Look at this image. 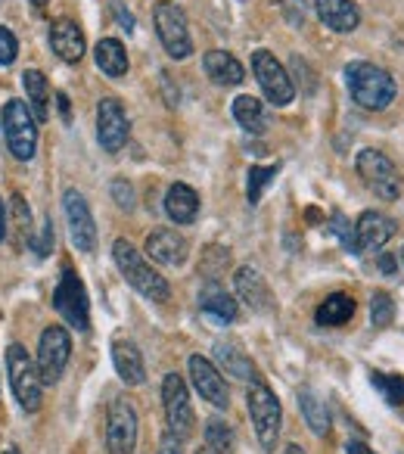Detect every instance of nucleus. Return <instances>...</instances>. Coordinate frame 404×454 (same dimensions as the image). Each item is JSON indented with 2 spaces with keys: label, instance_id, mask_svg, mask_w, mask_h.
<instances>
[{
  "label": "nucleus",
  "instance_id": "f257e3e1",
  "mask_svg": "<svg viewBox=\"0 0 404 454\" xmlns=\"http://www.w3.org/2000/svg\"><path fill=\"white\" fill-rule=\"evenodd\" d=\"M346 84L352 100L364 109H373V113H383L398 94L395 78L379 66L364 63V59H354L346 66Z\"/></svg>",
  "mask_w": 404,
  "mask_h": 454
},
{
  "label": "nucleus",
  "instance_id": "f03ea898",
  "mask_svg": "<svg viewBox=\"0 0 404 454\" xmlns=\"http://www.w3.org/2000/svg\"><path fill=\"white\" fill-rule=\"evenodd\" d=\"M113 259H115V265H119L121 278H125L128 284L140 293V296H146L150 302H165V299L171 296L168 280H165L162 274H159L156 268H152L150 262L137 253L134 243L115 240L113 243Z\"/></svg>",
  "mask_w": 404,
  "mask_h": 454
},
{
  "label": "nucleus",
  "instance_id": "7ed1b4c3",
  "mask_svg": "<svg viewBox=\"0 0 404 454\" xmlns=\"http://www.w3.org/2000/svg\"><path fill=\"white\" fill-rule=\"evenodd\" d=\"M246 411H249V420H252L261 448L274 451L280 439V427H284V408H280V398L274 395V389L265 380H259V377L249 380Z\"/></svg>",
  "mask_w": 404,
  "mask_h": 454
},
{
  "label": "nucleus",
  "instance_id": "20e7f679",
  "mask_svg": "<svg viewBox=\"0 0 404 454\" xmlns=\"http://www.w3.org/2000/svg\"><path fill=\"white\" fill-rule=\"evenodd\" d=\"M7 373H10V386H13V395L19 402V408L26 414H35L44 404V380L38 373V364L32 361V355L22 346H10L7 348Z\"/></svg>",
  "mask_w": 404,
  "mask_h": 454
},
{
  "label": "nucleus",
  "instance_id": "39448f33",
  "mask_svg": "<svg viewBox=\"0 0 404 454\" xmlns=\"http://www.w3.org/2000/svg\"><path fill=\"white\" fill-rule=\"evenodd\" d=\"M4 137L19 162H32L38 153V121L26 100H10L4 106Z\"/></svg>",
  "mask_w": 404,
  "mask_h": 454
},
{
  "label": "nucleus",
  "instance_id": "423d86ee",
  "mask_svg": "<svg viewBox=\"0 0 404 454\" xmlns=\"http://www.w3.org/2000/svg\"><path fill=\"white\" fill-rule=\"evenodd\" d=\"M152 22H156V35L171 59H187L190 53H193V38H190L187 16H183V10L177 7V4L159 0L156 10H152Z\"/></svg>",
  "mask_w": 404,
  "mask_h": 454
},
{
  "label": "nucleus",
  "instance_id": "0eeeda50",
  "mask_svg": "<svg viewBox=\"0 0 404 454\" xmlns=\"http://www.w3.org/2000/svg\"><path fill=\"white\" fill-rule=\"evenodd\" d=\"M69 358H72L69 330L59 327V324L44 327V333H41V340H38V355H35V364H38V373H41V380H44V386L59 383Z\"/></svg>",
  "mask_w": 404,
  "mask_h": 454
},
{
  "label": "nucleus",
  "instance_id": "6e6552de",
  "mask_svg": "<svg viewBox=\"0 0 404 454\" xmlns=\"http://www.w3.org/2000/svg\"><path fill=\"white\" fill-rule=\"evenodd\" d=\"M162 404H165V420H168V433L181 442L190 439L196 427V414H193V404H190V392L183 377L168 373L162 380Z\"/></svg>",
  "mask_w": 404,
  "mask_h": 454
},
{
  "label": "nucleus",
  "instance_id": "1a4fd4ad",
  "mask_svg": "<svg viewBox=\"0 0 404 454\" xmlns=\"http://www.w3.org/2000/svg\"><path fill=\"white\" fill-rule=\"evenodd\" d=\"M354 168H358L361 181H364L367 187L379 196V200H385V202L398 200V193H401V181H398V168L392 165V159L385 156V153L361 150Z\"/></svg>",
  "mask_w": 404,
  "mask_h": 454
},
{
  "label": "nucleus",
  "instance_id": "9d476101",
  "mask_svg": "<svg viewBox=\"0 0 404 454\" xmlns=\"http://www.w3.org/2000/svg\"><path fill=\"white\" fill-rule=\"evenodd\" d=\"M53 309L78 330V333H88L90 330V302L88 290H84L82 278L75 271H66L59 278L57 290H53Z\"/></svg>",
  "mask_w": 404,
  "mask_h": 454
},
{
  "label": "nucleus",
  "instance_id": "9b49d317",
  "mask_svg": "<svg viewBox=\"0 0 404 454\" xmlns=\"http://www.w3.org/2000/svg\"><path fill=\"white\" fill-rule=\"evenodd\" d=\"M106 448L109 454H134V448H137V411H134L131 398L125 395L109 402Z\"/></svg>",
  "mask_w": 404,
  "mask_h": 454
},
{
  "label": "nucleus",
  "instance_id": "f8f14e48",
  "mask_svg": "<svg viewBox=\"0 0 404 454\" xmlns=\"http://www.w3.org/2000/svg\"><path fill=\"white\" fill-rule=\"evenodd\" d=\"M252 72H255V78H259L265 97L274 103V106H286V103H292V97H296V84H292L290 72L277 63V57H274L271 51H255L252 53Z\"/></svg>",
  "mask_w": 404,
  "mask_h": 454
},
{
  "label": "nucleus",
  "instance_id": "ddd939ff",
  "mask_svg": "<svg viewBox=\"0 0 404 454\" xmlns=\"http://www.w3.org/2000/svg\"><path fill=\"white\" fill-rule=\"evenodd\" d=\"M128 134H131V121L121 106V100L115 97H103L97 103V140L106 153H119L128 144Z\"/></svg>",
  "mask_w": 404,
  "mask_h": 454
},
{
  "label": "nucleus",
  "instance_id": "4468645a",
  "mask_svg": "<svg viewBox=\"0 0 404 454\" xmlns=\"http://www.w3.org/2000/svg\"><path fill=\"white\" fill-rule=\"evenodd\" d=\"M63 212H66V224H69L72 247H75L78 253H94L97 221H94V215H90V206L84 202V196L78 193V190H66Z\"/></svg>",
  "mask_w": 404,
  "mask_h": 454
},
{
  "label": "nucleus",
  "instance_id": "2eb2a0df",
  "mask_svg": "<svg viewBox=\"0 0 404 454\" xmlns=\"http://www.w3.org/2000/svg\"><path fill=\"white\" fill-rule=\"evenodd\" d=\"M190 367V380H193V389L199 392L202 402H209L212 408H228L230 404V392L224 386V377L209 358H202V355H193L187 361Z\"/></svg>",
  "mask_w": 404,
  "mask_h": 454
},
{
  "label": "nucleus",
  "instance_id": "dca6fc26",
  "mask_svg": "<svg viewBox=\"0 0 404 454\" xmlns=\"http://www.w3.org/2000/svg\"><path fill=\"white\" fill-rule=\"evenodd\" d=\"M234 286H237L240 302H246L252 311H259V315H271L274 311V293H271V286H268V280L261 278L259 268H252V265L237 268Z\"/></svg>",
  "mask_w": 404,
  "mask_h": 454
},
{
  "label": "nucleus",
  "instance_id": "f3484780",
  "mask_svg": "<svg viewBox=\"0 0 404 454\" xmlns=\"http://www.w3.org/2000/svg\"><path fill=\"white\" fill-rule=\"evenodd\" d=\"M146 253H150V259L156 262V265H168V268H177L187 262V240H183V234H177L175 227H159V231H152L150 237H146Z\"/></svg>",
  "mask_w": 404,
  "mask_h": 454
},
{
  "label": "nucleus",
  "instance_id": "a211bd4d",
  "mask_svg": "<svg viewBox=\"0 0 404 454\" xmlns=\"http://www.w3.org/2000/svg\"><path fill=\"white\" fill-rule=\"evenodd\" d=\"M354 237H358L361 253L383 249L395 237V221L383 212H361V218L354 221Z\"/></svg>",
  "mask_w": 404,
  "mask_h": 454
},
{
  "label": "nucleus",
  "instance_id": "6ab92c4d",
  "mask_svg": "<svg viewBox=\"0 0 404 454\" xmlns=\"http://www.w3.org/2000/svg\"><path fill=\"white\" fill-rule=\"evenodd\" d=\"M50 47L63 63H78L84 57V32L72 20H53L50 22Z\"/></svg>",
  "mask_w": 404,
  "mask_h": 454
},
{
  "label": "nucleus",
  "instance_id": "aec40b11",
  "mask_svg": "<svg viewBox=\"0 0 404 454\" xmlns=\"http://www.w3.org/2000/svg\"><path fill=\"white\" fill-rule=\"evenodd\" d=\"M113 364L125 386H140L146 380V361H144V352L137 348V342L115 340L113 342Z\"/></svg>",
  "mask_w": 404,
  "mask_h": 454
},
{
  "label": "nucleus",
  "instance_id": "412c9836",
  "mask_svg": "<svg viewBox=\"0 0 404 454\" xmlns=\"http://www.w3.org/2000/svg\"><path fill=\"white\" fill-rule=\"evenodd\" d=\"M315 10H317V16H321L323 26L333 28V32H339V35L354 32L361 22V10L354 0H315Z\"/></svg>",
  "mask_w": 404,
  "mask_h": 454
},
{
  "label": "nucleus",
  "instance_id": "4be33fe9",
  "mask_svg": "<svg viewBox=\"0 0 404 454\" xmlns=\"http://www.w3.org/2000/svg\"><path fill=\"white\" fill-rule=\"evenodd\" d=\"M165 215H168L175 224H190L199 215V196L190 184H171L168 193H165Z\"/></svg>",
  "mask_w": 404,
  "mask_h": 454
},
{
  "label": "nucleus",
  "instance_id": "5701e85b",
  "mask_svg": "<svg viewBox=\"0 0 404 454\" xmlns=\"http://www.w3.org/2000/svg\"><path fill=\"white\" fill-rule=\"evenodd\" d=\"M215 361H218V371H224L228 377L255 380V367H252V361H249V355L243 352L240 342H234V340L215 342Z\"/></svg>",
  "mask_w": 404,
  "mask_h": 454
},
{
  "label": "nucleus",
  "instance_id": "b1692460",
  "mask_svg": "<svg viewBox=\"0 0 404 454\" xmlns=\"http://www.w3.org/2000/svg\"><path fill=\"white\" fill-rule=\"evenodd\" d=\"M202 66H206V75H209L212 82L228 84V88H230V84H240L243 78H246L243 63L228 51H209L206 57H202Z\"/></svg>",
  "mask_w": 404,
  "mask_h": 454
},
{
  "label": "nucleus",
  "instance_id": "393cba45",
  "mask_svg": "<svg viewBox=\"0 0 404 454\" xmlns=\"http://www.w3.org/2000/svg\"><path fill=\"white\" fill-rule=\"evenodd\" d=\"M199 309L206 311V315L218 317V321L230 324L237 321V302L234 296H230L224 286H218L215 280H209V284L199 290Z\"/></svg>",
  "mask_w": 404,
  "mask_h": 454
},
{
  "label": "nucleus",
  "instance_id": "a878e982",
  "mask_svg": "<svg viewBox=\"0 0 404 454\" xmlns=\"http://www.w3.org/2000/svg\"><path fill=\"white\" fill-rule=\"evenodd\" d=\"M94 59H97V69L109 78H125L128 75V53L125 44L115 38H103L100 44L94 47Z\"/></svg>",
  "mask_w": 404,
  "mask_h": 454
},
{
  "label": "nucleus",
  "instance_id": "bb28decb",
  "mask_svg": "<svg viewBox=\"0 0 404 454\" xmlns=\"http://www.w3.org/2000/svg\"><path fill=\"white\" fill-rule=\"evenodd\" d=\"M22 88H26L28 109H32L35 121H47V119H50V109H47V103H50V88H47L44 72L28 69L26 75H22Z\"/></svg>",
  "mask_w": 404,
  "mask_h": 454
},
{
  "label": "nucleus",
  "instance_id": "cd10ccee",
  "mask_svg": "<svg viewBox=\"0 0 404 454\" xmlns=\"http://www.w3.org/2000/svg\"><path fill=\"white\" fill-rule=\"evenodd\" d=\"M354 317V299L346 296V293H333L327 296L315 311V321L321 327H339V324H348Z\"/></svg>",
  "mask_w": 404,
  "mask_h": 454
},
{
  "label": "nucleus",
  "instance_id": "c85d7f7f",
  "mask_svg": "<svg viewBox=\"0 0 404 454\" xmlns=\"http://www.w3.org/2000/svg\"><path fill=\"white\" fill-rule=\"evenodd\" d=\"M234 119L240 121V128H246L249 134H261L268 128V115H265V103L259 97H237L234 100Z\"/></svg>",
  "mask_w": 404,
  "mask_h": 454
},
{
  "label": "nucleus",
  "instance_id": "c756f323",
  "mask_svg": "<svg viewBox=\"0 0 404 454\" xmlns=\"http://www.w3.org/2000/svg\"><path fill=\"white\" fill-rule=\"evenodd\" d=\"M299 408H302V417L308 423V429L315 435H327L330 433V411L327 404L321 402V395L311 389H299Z\"/></svg>",
  "mask_w": 404,
  "mask_h": 454
},
{
  "label": "nucleus",
  "instance_id": "7c9ffc66",
  "mask_svg": "<svg viewBox=\"0 0 404 454\" xmlns=\"http://www.w3.org/2000/svg\"><path fill=\"white\" fill-rule=\"evenodd\" d=\"M206 448H209L212 454H234V448H237L234 429L224 420H218V417L209 420L206 423Z\"/></svg>",
  "mask_w": 404,
  "mask_h": 454
},
{
  "label": "nucleus",
  "instance_id": "2f4dec72",
  "mask_svg": "<svg viewBox=\"0 0 404 454\" xmlns=\"http://www.w3.org/2000/svg\"><path fill=\"white\" fill-rule=\"evenodd\" d=\"M277 177V165H252L246 177V196H249V206H259L261 193H265L268 184H274Z\"/></svg>",
  "mask_w": 404,
  "mask_h": 454
},
{
  "label": "nucleus",
  "instance_id": "473e14b6",
  "mask_svg": "<svg viewBox=\"0 0 404 454\" xmlns=\"http://www.w3.org/2000/svg\"><path fill=\"white\" fill-rule=\"evenodd\" d=\"M370 383L377 386L379 392H383V398L392 404V408L404 404V380H401V377H389V373L373 371V373H370Z\"/></svg>",
  "mask_w": 404,
  "mask_h": 454
},
{
  "label": "nucleus",
  "instance_id": "72a5a7b5",
  "mask_svg": "<svg viewBox=\"0 0 404 454\" xmlns=\"http://www.w3.org/2000/svg\"><path fill=\"white\" fill-rule=\"evenodd\" d=\"M395 321V302L389 293H373L370 296V324L373 327H389Z\"/></svg>",
  "mask_w": 404,
  "mask_h": 454
},
{
  "label": "nucleus",
  "instance_id": "f704fd0d",
  "mask_svg": "<svg viewBox=\"0 0 404 454\" xmlns=\"http://www.w3.org/2000/svg\"><path fill=\"white\" fill-rule=\"evenodd\" d=\"M330 231H333L336 237H339V243L348 249L352 255H361L358 249V237H354V224H348V218L342 212H333L330 215Z\"/></svg>",
  "mask_w": 404,
  "mask_h": 454
},
{
  "label": "nucleus",
  "instance_id": "c9c22d12",
  "mask_svg": "<svg viewBox=\"0 0 404 454\" xmlns=\"http://www.w3.org/2000/svg\"><path fill=\"white\" fill-rule=\"evenodd\" d=\"M19 57V41L7 26H0V66H13Z\"/></svg>",
  "mask_w": 404,
  "mask_h": 454
},
{
  "label": "nucleus",
  "instance_id": "e433bc0d",
  "mask_svg": "<svg viewBox=\"0 0 404 454\" xmlns=\"http://www.w3.org/2000/svg\"><path fill=\"white\" fill-rule=\"evenodd\" d=\"M113 200L119 208H125V212H131L134 208V187L131 181H125V177H115L113 181Z\"/></svg>",
  "mask_w": 404,
  "mask_h": 454
},
{
  "label": "nucleus",
  "instance_id": "4c0bfd02",
  "mask_svg": "<svg viewBox=\"0 0 404 454\" xmlns=\"http://www.w3.org/2000/svg\"><path fill=\"white\" fill-rule=\"evenodd\" d=\"M28 243H32V249L41 255V259H44V255L50 253V249H53V224H50V218H47L44 224H41V237H32Z\"/></svg>",
  "mask_w": 404,
  "mask_h": 454
},
{
  "label": "nucleus",
  "instance_id": "58836bf2",
  "mask_svg": "<svg viewBox=\"0 0 404 454\" xmlns=\"http://www.w3.org/2000/svg\"><path fill=\"white\" fill-rule=\"evenodd\" d=\"M159 454H183L181 451V439H175V435H165L162 439V448H159Z\"/></svg>",
  "mask_w": 404,
  "mask_h": 454
},
{
  "label": "nucleus",
  "instance_id": "ea45409f",
  "mask_svg": "<svg viewBox=\"0 0 404 454\" xmlns=\"http://www.w3.org/2000/svg\"><path fill=\"white\" fill-rule=\"evenodd\" d=\"M346 454H377L370 445H364V442H346Z\"/></svg>",
  "mask_w": 404,
  "mask_h": 454
},
{
  "label": "nucleus",
  "instance_id": "a19ab883",
  "mask_svg": "<svg viewBox=\"0 0 404 454\" xmlns=\"http://www.w3.org/2000/svg\"><path fill=\"white\" fill-rule=\"evenodd\" d=\"M57 103H59V115H63V121H69L72 119V109H69V97H66L63 90L57 94Z\"/></svg>",
  "mask_w": 404,
  "mask_h": 454
},
{
  "label": "nucleus",
  "instance_id": "79ce46f5",
  "mask_svg": "<svg viewBox=\"0 0 404 454\" xmlns=\"http://www.w3.org/2000/svg\"><path fill=\"white\" fill-rule=\"evenodd\" d=\"M7 237V208H4V200H0V243Z\"/></svg>",
  "mask_w": 404,
  "mask_h": 454
},
{
  "label": "nucleus",
  "instance_id": "37998d69",
  "mask_svg": "<svg viewBox=\"0 0 404 454\" xmlns=\"http://www.w3.org/2000/svg\"><path fill=\"white\" fill-rule=\"evenodd\" d=\"M115 16H119V22H121V26H128V32H131V28H134L131 13H125V10H119V7H115Z\"/></svg>",
  "mask_w": 404,
  "mask_h": 454
},
{
  "label": "nucleus",
  "instance_id": "c03bdc74",
  "mask_svg": "<svg viewBox=\"0 0 404 454\" xmlns=\"http://www.w3.org/2000/svg\"><path fill=\"white\" fill-rule=\"evenodd\" d=\"M379 268H383L385 274H392L395 271V259H392V255H383V259H379Z\"/></svg>",
  "mask_w": 404,
  "mask_h": 454
},
{
  "label": "nucleus",
  "instance_id": "a18cd8bd",
  "mask_svg": "<svg viewBox=\"0 0 404 454\" xmlns=\"http://www.w3.org/2000/svg\"><path fill=\"white\" fill-rule=\"evenodd\" d=\"M284 454H308V451H305V448L299 445V442H292V445H286V451H284Z\"/></svg>",
  "mask_w": 404,
  "mask_h": 454
},
{
  "label": "nucleus",
  "instance_id": "49530a36",
  "mask_svg": "<svg viewBox=\"0 0 404 454\" xmlns=\"http://www.w3.org/2000/svg\"><path fill=\"white\" fill-rule=\"evenodd\" d=\"M35 10H38V13H44V0H35Z\"/></svg>",
  "mask_w": 404,
  "mask_h": 454
},
{
  "label": "nucleus",
  "instance_id": "de8ad7c7",
  "mask_svg": "<svg viewBox=\"0 0 404 454\" xmlns=\"http://www.w3.org/2000/svg\"><path fill=\"white\" fill-rule=\"evenodd\" d=\"M4 454H19V451H16V448H7V451H4Z\"/></svg>",
  "mask_w": 404,
  "mask_h": 454
},
{
  "label": "nucleus",
  "instance_id": "09e8293b",
  "mask_svg": "<svg viewBox=\"0 0 404 454\" xmlns=\"http://www.w3.org/2000/svg\"><path fill=\"white\" fill-rule=\"evenodd\" d=\"M196 454H212V451H209V448H206V451H196Z\"/></svg>",
  "mask_w": 404,
  "mask_h": 454
},
{
  "label": "nucleus",
  "instance_id": "8fccbe9b",
  "mask_svg": "<svg viewBox=\"0 0 404 454\" xmlns=\"http://www.w3.org/2000/svg\"><path fill=\"white\" fill-rule=\"evenodd\" d=\"M401 259H404V249H401Z\"/></svg>",
  "mask_w": 404,
  "mask_h": 454
}]
</instances>
